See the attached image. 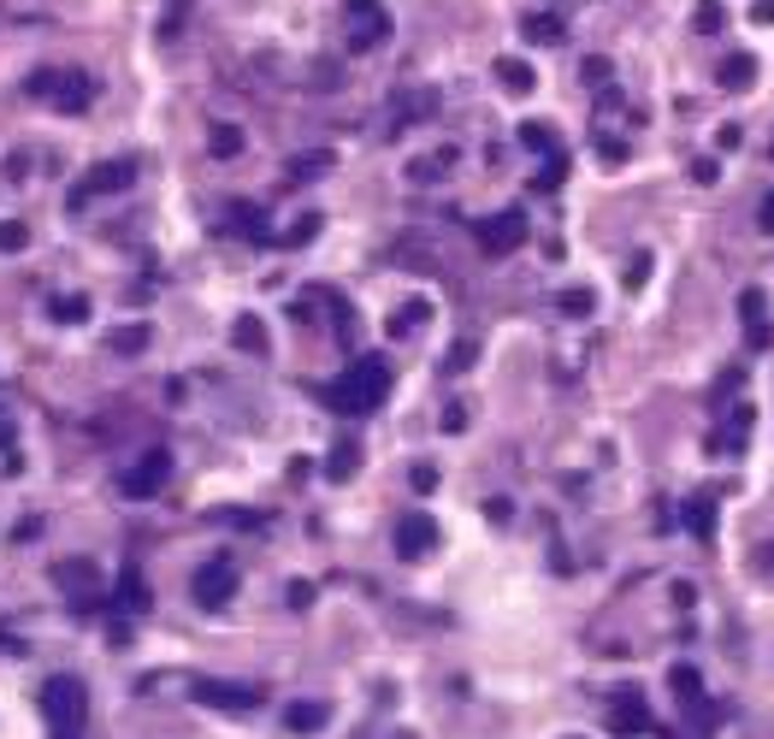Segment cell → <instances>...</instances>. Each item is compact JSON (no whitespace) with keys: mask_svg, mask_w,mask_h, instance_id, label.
Returning <instances> with one entry per match:
<instances>
[{"mask_svg":"<svg viewBox=\"0 0 774 739\" xmlns=\"http://www.w3.org/2000/svg\"><path fill=\"white\" fill-rule=\"evenodd\" d=\"M385 390H390V367L378 355H361L326 385V402L338 414H373L378 402H385Z\"/></svg>","mask_w":774,"mask_h":739,"instance_id":"obj_1","label":"cell"},{"mask_svg":"<svg viewBox=\"0 0 774 739\" xmlns=\"http://www.w3.org/2000/svg\"><path fill=\"white\" fill-rule=\"evenodd\" d=\"M24 95L42 101V107H54V113H90V101H95V83H90V71H71V66H42L24 78Z\"/></svg>","mask_w":774,"mask_h":739,"instance_id":"obj_2","label":"cell"},{"mask_svg":"<svg viewBox=\"0 0 774 739\" xmlns=\"http://www.w3.org/2000/svg\"><path fill=\"white\" fill-rule=\"evenodd\" d=\"M42 716H48L54 739H83V728H90V692H83V680L54 675L48 687H42Z\"/></svg>","mask_w":774,"mask_h":739,"instance_id":"obj_3","label":"cell"},{"mask_svg":"<svg viewBox=\"0 0 774 739\" xmlns=\"http://www.w3.org/2000/svg\"><path fill=\"white\" fill-rule=\"evenodd\" d=\"M390 42V12L378 0H349L343 7V48L349 54H373Z\"/></svg>","mask_w":774,"mask_h":739,"instance_id":"obj_4","label":"cell"},{"mask_svg":"<svg viewBox=\"0 0 774 739\" xmlns=\"http://www.w3.org/2000/svg\"><path fill=\"white\" fill-rule=\"evenodd\" d=\"M473 237H479V255L503 260V255H515L520 243H527V213H520V208H503V213H491V220H479Z\"/></svg>","mask_w":774,"mask_h":739,"instance_id":"obj_5","label":"cell"},{"mask_svg":"<svg viewBox=\"0 0 774 739\" xmlns=\"http://www.w3.org/2000/svg\"><path fill=\"white\" fill-rule=\"evenodd\" d=\"M189 591H196V603H201V610H225V603H231V591H237V562H231V556L201 562V568H196V579H189Z\"/></svg>","mask_w":774,"mask_h":739,"instance_id":"obj_6","label":"cell"},{"mask_svg":"<svg viewBox=\"0 0 774 739\" xmlns=\"http://www.w3.org/2000/svg\"><path fill=\"white\" fill-rule=\"evenodd\" d=\"M137 184V161H101L90 178L71 190V208H90V201H101V196H119V190H130Z\"/></svg>","mask_w":774,"mask_h":739,"instance_id":"obj_7","label":"cell"},{"mask_svg":"<svg viewBox=\"0 0 774 739\" xmlns=\"http://www.w3.org/2000/svg\"><path fill=\"white\" fill-rule=\"evenodd\" d=\"M166 480H172V456H166V450H149V456H142L137 468L119 480V491L142 503V497H160V485H166Z\"/></svg>","mask_w":774,"mask_h":739,"instance_id":"obj_8","label":"cell"},{"mask_svg":"<svg viewBox=\"0 0 774 739\" xmlns=\"http://www.w3.org/2000/svg\"><path fill=\"white\" fill-rule=\"evenodd\" d=\"M432 550H437V520L420 515V509L402 515V520H397V556H402V562H426Z\"/></svg>","mask_w":774,"mask_h":739,"instance_id":"obj_9","label":"cell"},{"mask_svg":"<svg viewBox=\"0 0 774 739\" xmlns=\"http://www.w3.org/2000/svg\"><path fill=\"white\" fill-rule=\"evenodd\" d=\"M739 320H744V343H751V350H769L774 343V320H769L763 290H739Z\"/></svg>","mask_w":774,"mask_h":739,"instance_id":"obj_10","label":"cell"},{"mask_svg":"<svg viewBox=\"0 0 774 739\" xmlns=\"http://www.w3.org/2000/svg\"><path fill=\"white\" fill-rule=\"evenodd\" d=\"M196 704H213V709H260V687H237V680H196Z\"/></svg>","mask_w":774,"mask_h":739,"instance_id":"obj_11","label":"cell"},{"mask_svg":"<svg viewBox=\"0 0 774 739\" xmlns=\"http://www.w3.org/2000/svg\"><path fill=\"white\" fill-rule=\"evenodd\" d=\"M609 728H615L621 739H638L650 734V709H645V692H615V704H609Z\"/></svg>","mask_w":774,"mask_h":739,"instance_id":"obj_12","label":"cell"},{"mask_svg":"<svg viewBox=\"0 0 774 739\" xmlns=\"http://www.w3.org/2000/svg\"><path fill=\"white\" fill-rule=\"evenodd\" d=\"M54 586H66L78 603H95L101 574H95V562H83V556H60V562H54Z\"/></svg>","mask_w":774,"mask_h":739,"instance_id":"obj_13","label":"cell"},{"mask_svg":"<svg viewBox=\"0 0 774 739\" xmlns=\"http://www.w3.org/2000/svg\"><path fill=\"white\" fill-rule=\"evenodd\" d=\"M744 432H751V409H744V402H739V409H727V420H722V426H715V438H710V450H722V456H734V450H739V444H744Z\"/></svg>","mask_w":774,"mask_h":739,"instance_id":"obj_14","label":"cell"},{"mask_svg":"<svg viewBox=\"0 0 774 739\" xmlns=\"http://www.w3.org/2000/svg\"><path fill=\"white\" fill-rule=\"evenodd\" d=\"M685 527H692V539L697 544H710L715 539V497H710V491H697V497H685Z\"/></svg>","mask_w":774,"mask_h":739,"instance_id":"obj_15","label":"cell"},{"mask_svg":"<svg viewBox=\"0 0 774 739\" xmlns=\"http://www.w3.org/2000/svg\"><path fill=\"white\" fill-rule=\"evenodd\" d=\"M715 83H722V90H751V83H757V60H751V54H727V60L715 66Z\"/></svg>","mask_w":774,"mask_h":739,"instance_id":"obj_16","label":"cell"},{"mask_svg":"<svg viewBox=\"0 0 774 739\" xmlns=\"http://www.w3.org/2000/svg\"><path fill=\"white\" fill-rule=\"evenodd\" d=\"M520 31H527V42H538V48H556V42L567 36V24L556 19V12H527Z\"/></svg>","mask_w":774,"mask_h":739,"instance_id":"obj_17","label":"cell"},{"mask_svg":"<svg viewBox=\"0 0 774 739\" xmlns=\"http://www.w3.org/2000/svg\"><path fill=\"white\" fill-rule=\"evenodd\" d=\"M496 83H503V90H515V95H532L538 90V71L508 54V60H496Z\"/></svg>","mask_w":774,"mask_h":739,"instance_id":"obj_18","label":"cell"},{"mask_svg":"<svg viewBox=\"0 0 774 739\" xmlns=\"http://www.w3.org/2000/svg\"><path fill=\"white\" fill-rule=\"evenodd\" d=\"M231 343H237V350H248V355H267L272 343H267V326L255 320V314H243L237 326H231Z\"/></svg>","mask_w":774,"mask_h":739,"instance_id":"obj_19","label":"cell"},{"mask_svg":"<svg viewBox=\"0 0 774 739\" xmlns=\"http://www.w3.org/2000/svg\"><path fill=\"white\" fill-rule=\"evenodd\" d=\"M284 728L290 734H319V728H326V704H290L284 709Z\"/></svg>","mask_w":774,"mask_h":739,"instance_id":"obj_20","label":"cell"},{"mask_svg":"<svg viewBox=\"0 0 774 739\" xmlns=\"http://www.w3.org/2000/svg\"><path fill=\"white\" fill-rule=\"evenodd\" d=\"M119 603H125V610H149V591H142V568H137V562H125V568H119Z\"/></svg>","mask_w":774,"mask_h":739,"instance_id":"obj_21","label":"cell"},{"mask_svg":"<svg viewBox=\"0 0 774 739\" xmlns=\"http://www.w3.org/2000/svg\"><path fill=\"white\" fill-rule=\"evenodd\" d=\"M208 149L219 154V161H237V154H243V130L237 125H213L208 130Z\"/></svg>","mask_w":774,"mask_h":739,"instance_id":"obj_22","label":"cell"},{"mask_svg":"<svg viewBox=\"0 0 774 739\" xmlns=\"http://www.w3.org/2000/svg\"><path fill=\"white\" fill-rule=\"evenodd\" d=\"M520 149H532V154H556L562 142H556V130H550V125L527 119V125H520Z\"/></svg>","mask_w":774,"mask_h":739,"instance_id":"obj_23","label":"cell"},{"mask_svg":"<svg viewBox=\"0 0 774 739\" xmlns=\"http://www.w3.org/2000/svg\"><path fill=\"white\" fill-rule=\"evenodd\" d=\"M355 468H361V450H355V444H338V450L326 456V480H355Z\"/></svg>","mask_w":774,"mask_h":739,"instance_id":"obj_24","label":"cell"},{"mask_svg":"<svg viewBox=\"0 0 774 739\" xmlns=\"http://www.w3.org/2000/svg\"><path fill=\"white\" fill-rule=\"evenodd\" d=\"M668 680H675V699H680V704H692V709L704 704V680H697V669H685V662H680Z\"/></svg>","mask_w":774,"mask_h":739,"instance_id":"obj_25","label":"cell"},{"mask_svg":"<svg viewBox=\"0 0 774 739\" xmlns=\"http://www.w3.org/2000/svg\"><path fill=\"white\" fill-rule=\"evenodd\" d=\"M107 343H113V355H142L149 350V326H119Z\"/></svg>","mask_w":774,"mask_h":739,"instance_id":"obj_26","label":"cell"},{"mask_svg":"<svg viewBox=\"0 0 774 739\" xmlns=\"http://www.w3.org/2000/svg\"><path fill=\"white\" fill-rule=\"evenodd\" d=\"M597 308V296H591V290L586 284H574V290H562V314H567V320H586V314Z\"/></svg>","mask_w":774,"mask_h":739,"instance_id":"obj_27","label":"cell"},{"mask_svg":"<svg viewBox=\"0 0 774 739\" xmlns=\"http://www.w3.org/2000/svg\"><path fill=\"white\" fill-rule=\"evenodd\" d=\"M722 24H727L722 0H704V7L692 12V31H697V36H715V31H722Z\"/></svg>","mask_w":774,"mask_h":739,"instance_id":"obj_28","label":"cell"},{"mask_svg":"<svg viewBox=\"0 0 774 739\" xmlns=\"http://www.w3.org/2000/svg\"><path fill=\"white\" fill-rule=\"evenodd\" d=\"M231 231H243V237H267V220H260V208H231Z\"/></svg>","mask_w":774,"mask_h":739,"instance_id":"obj_29","label":"cell"},{"mask_svg":"<svg viewBox=\"0 0 774 739\" xmlns=\"http://www.w3.org/2000/svg\"><path fill=\"white\" fill-rule=\"evenodd\" d=\"M19 249H31V225L7 220V225H0V255H19Z\"/></svg>","mask_w":774,"mask_h":739,"instance_id":"obj_30","label":"cell"},{"mask_svg":"<svg viewBox=\"0 0 774 739\" xmlns=\"http://www.w3.org/2000/svg\"><path fill=\"white\" fill-rule=\"evenodd\" d=\"M48 314H54L60 326H78L83 314H90V302H83V296H60V302H48Z\"/></svg>","mask_w":774,"mask_h":739,"instance_id":"obj_31","label":"cell"},{"mask_svg":"<svg viewBox=\"0 0 774 739\" xmlns=\"http://www.w3.org/2000/svg\"><path fill=\"white\" fill-rule=\"evenodd\" d=\"M567 178V154H544V172H538V190H556V184Z\"/></svg>","mask_w":774,"mask_h":739,"instance_id":"obj_32","label":"cell"},{"mask_svg":"<svg viewBox=\"0 0 774 739\" xmlns=\"http://www.w3.org/2000/svg\"><path fill=\"white\" fill-rule=\"evenodd\" d=\"M426 314H432V302H402V314H397V320H390V331H397V338H402V331H414L420 320H426Z\"/></svg>","mask_w":774,"mask_h":739,"instance_id":"obj_33","label":"cell"},{"mask_svg":"<svg viewBox=\"0 0 774 739\" xmlns=\"http://www.w3.org/2000/svg\"><path fill=\"white\" fill-rule=\"evenodd\" d=\"M314 231H319V220H314V213H308V220H296V225L284 231V249H302V243H308Z\"/></svg>","mask_w":774,"mask_h":739,"instance_id":"obj_34","label":"cell"},{"mask_svg":"<svg viewBox=\"0 0 774 739\" xmlns=\"http://www.w3.org/2000/svg\"><path fill=\"white\" fill-rule=\"evenodd\" d=\"M284 603H296V610H308V603H314V586H308V579H290Z\"/></svg>","mask_w":774,"mask_h":739,"instance_id":"obj_35","label":"cell"},{"mask_svg":"<svg viewBox=\"0 0 774 739\" xmlns=\"http://www.w3.org/2000/svg\"><path fill=\"white\" fill-rule=\"evenodd\" d=\"M319 172H326V154H308V161L290 166V178H319Z\"/></svg>","mask_w":774,"mask_h":739,"instance_id":"obj_36","label":"cell"},{"mask_svg":"<svg viewBox=\"0 0 774 739\" xmlns=\"http://www.w3.org/2000/svg\"><path fill=\"white\" fill-rule=\"evenodd\" d=\"M650 279V255H633V267H626V290H638Z\"/></svg>","mask_w":774,"mask_h":739,"instance_id":"obj_37","label":"cell"},{"mask_svg":"<svg viewBox=\"0 0 774 739\" xmlns=\"http://www.w3.org/2000/svg\"><path fill=\"white\" fill-rule=\"evenodd\" d=\"M461 367H473V343H456V350H449V373H461Z\"/></svg>","mask_w":774,"mask_h":739,"instance_id":"obj_38","label":"cell"},{"mask_svg":"<svg viewBox=\"0 0 774 739\" xmlns=\"http://www.w3.org/2000/svg\"><path fill=\"white\" fill-rule=\"evenodd\" d=\"M408 480H414V491H432V485H437V468H426V461H420V468L408 473Z\"/></svg>","mask_w":774,"mask_h":739,"instance_id":"obj_39","label":"cell"},{"mask_svg":"<svg viewBox=\"0 0 774 739\" xmlns=\"http://www.w3.org/2000/svg\"><path fill=\"white\" fill-rule=\"evenodd\" d=\"M757 225H763V231H769V237H774V190L763 196V208H757Z\"/></svg>","mask_w":774,"mask_h":739,"instance_id":"obj_40","label":"cell"},{"mask_svg":"<svg viewBox=\"0 0 774 739\" xmlns=\"http://www.w3.org/2000/svg\"><path fill=\"white\" fill-rule=\"evenodd\" d=\"M586 83H609V60H586Z\"/></svg>","mask_w":774,"mask_h":739,"instance_id":"obj_41","label":"cell"},{"mask_svg":"<svg viewBox=\"0 0 774 739\" xmlns=\"http://www.w3.org/2000/svg\"><path fill=\"white\" fill-rule=\"evenodd\" d=\"M467 426V409H444V432H461Z\"/></svg>","mask_w":774,"mask_h":739,"instance_id":"obj_42","label":"cell"},{"mask_svg":"<svg viewBox=\"0 0 774 739\" xmlns=\"http://www.w3.org/2000/svg\"><path fill=\"white\" fill-rule=\"evenodd\" d=\"M751 19H757V24H774V0H757V7H751Z\"/></svg>","mask_w":774,"mask_h":739,"instance_id":"obj_43","label":"cell"},{"mask_svg":"<svg viewBox=\"0 0 774 739\" xmlns=\"http://www.w3.org/2000/svg\"><path fill=\"white\" fill-rule=\"evenodd\" d=\"M757 568H769V574H774V544L763 550V556H757Z\"/></svg>","mask_w":774,"mask_h":739,"instance_id":"obj_44","label":"cell"},{"mask_svg":"<svg viewBox=\"0 0 774 739\" xmlns=\"http://www.w3.org/2000/svg\"><path fill=\"white\" fill-rule=\"evenodd\" d=\"M7 438H12V426H7V420H0V444H7Z\"/></svg>","mask_w":774,"mask_h":739,"instance_id":"obj_45","label":"cell"}]
</instances>
